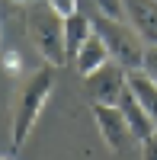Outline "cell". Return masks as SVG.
Here are the masks:
<instances>
[{
  "label": "cell",
  "mask_w": 157,
  "mask_h": 160,
  "mask_svg": "<svg viewBox=\"0 0 157 160\" xmlns=\"http://www.w3.org/2000/svg\"><path fill=\"white\" fill-rule=\"evenodd\" d=\"M141 71H144L154 83H157V45H148L144 48V61H141Z\"/></svg>",
  "instance_id": "7c38bea8"
},
{
  "label": "cell",
  "mask_w": 157,
  "mask_h": 160,
  "mask_svg": "<svg viewBox=\"0 0 157 160\" xmlns=\"http://www.w3.org/2000/svg\"><path fill=\"white\" fill-rule=\"evenodd\" d=\"M26 32H29L35 51L48 61V68H64L68 51H64V16H58L45 0L29 7L26 13Z\"/></svg>",
  "instance_id": "7a4b0ae2"
},
{
  "label": "cell",
  "mask_w": 157,
  "mask_h": 160,
  "mask_svg": "<svg viewBox=\"0 0 157 160\" xmlns=\"http://www.w3.org/2000/svg\"><path fill=\"white\" fill-rule=\"evenodd\" d=\"M0 160H10V157H0Z\"/></svg>",
  "instance_id": "2e32d148"
},
{
  "label": "cell",
  "mask_w": 157,
  "mask_h": 160,
  "mask_svg": "<svg viewBox=\"0 0 157 160\" xmlns=\"http://www.w3.org/2000/svg\"><path fill=\"white\" fill-rule=\"evenodd\" d=\"M93 19V32L106 42V48H109V55H112V61L115 64H122L125 71H135V68H141V61H144V48L148 45H141L144 38H141L128 22H119V19H106V16H90Z\"/></svg>",
  "instance_id": "3957f363"
},
{
  "label": "cell",
  "mask_w": 157,
  "mask_h": 160,
  "mask_svg": "<svg viewBox=\"0 0 157 160\" xmlns=\"http://www.w3.org/2000/svg\"><path fill=\"white\" fill-rule=\"evenodd\" d=\"M13 3H29V0H13Z\"/></svg>",
  "instance_id": "9a60e30c"
},
{
  "label": "cell",
  "mask_w": 157,
  "mask_h": 160,
  "mask_svg": "<svg viewBox=\"0 0 157 160\" xmlns=\"http://www.w3.org/2000/svg\"><path fill=\"white\" fill-rule=\"evenodd\" d=\"M141 160H157V131L148 141H141Z\"/></svg>",
  "instance_id": "5bb4252c"
},
{
  "label": "cell",
  "mask_w": 157,
  "mask_h": 160,
  "mask_svg": "<svg viewBox=\"0 0 157 160\" xmlns=\"http://www.w3.org/2000/svg\"><path fill=\"white\" fill-rule=\"evenodd\" d=\"M125 19L148 45H157V0H125Z\"/></svg>",
  "instance_id": "8992f818"
},
{
  "label": "cell",
  "mask_w": 157,
  "mask_h": 160,
  "mask_svg": "<svg viewBox=\"0 0 157 160\" xmlns=\"http://www.w3.org/2000/svg\"><path fill=\"white\" fill-rule=\"evenodd\" d=\"M90 35H93V19H90L84 10L64 16V51H68V64L74 61V55L84 48V42Z\"/></svg>",
  "instance_id": "9c48e42d"
},
{
  "label": "cell",
  "mask_w": 157,
  "mask_h": 160,
  "mask_svg": "<svg viewBox=\"0 0 157 160\" xmlns=\"http://www.w3.org/2000/svg\"><path fill=\"white\" fill-rule=\"evenodd\" d=\"M115 106H119V112L125 115L128 131H132V138H135V141H148V138L154 135V131H157L154 118H151L144 109H141V102L132 96V90H128V87H125V93L119 96V102H115Z\"/></svg>",
  "instance_id": "52a82bcc"
},
{
  "label": "cell",
  "mask_w": 157,
  "mask_h": 160,
  "mask_svg": "<svg viewBox=\"0 0 157 160\" xmlns=\"http://www.w3.org/2000/svg\"><path fill=\"white\" fill-rule=\"evenodd\" d=\"M125 80H128V71L122 68V64H103L99 71H93L90 77H84V90L93 106H115L119 102V96L125 93Z\"/></svg>",
  "instance_id": "277c9868"
},
{
  "label": "cell",
  "mask_w": 157,
  "mask_h": 160,
  "mask_svg": "<svg viewBox=\"0 0 157 160\" xmlns=\"http://www.w3.org/2000/svg\"><path fill=\"white\" fill-rule=\"evenodd\" d=\"M128 90H132V96L141 102V109H144L151 118H154V125H157V83L141 71V68H135V71H128Z\"/></svg>",
  "instance_id": "30bf717a"
},
{
  "label": "cell",
  "mask_w": 157,
  "mask_h": 160,
  "mask_svg": "<svg viewBox=\"0 0 157 160\" xmlns=\"http://www.w3.org/2000/svg\"><path fill=\"white\" fill-rule=\"evenodd\" d=\"M51 90H55V68L35 71L16 87L13 106H10V151L13 154H19L26 148L45 102L51 99Z\"/></svg>",
  "instance_id": "6da1fadb"
},
{
  "label": "cell",
  "mask_w": 157,
  "mask_h": 160,
  "mask_svg": "<svg viewBox=\"0 0 157 160\" xmlns=\"http://www.w3.org/2000/svg\"><path fill=\"white\" fill-rule=\"evenodd\" d=\"M109 61H112V55H109L106 42H103V38H99V35L93 32V35H90L87 42H84V48H80V51L74 55L71 68H74L77 74H80V77H90L93 71H99L103 64H109Z\"/></svg>",
  "instance_id": "ba28073f"
},
{
  "label": "cell",
  "mask_w": 157,
  "mask_h": 160,
  "mask_svg": "<svg viewBox=\"0 0 157 160\" xmlns=\"http://www.w3.org/2000/svg\"><path fill=\"white\" fill-rule=\"evenodd\" d=\"M93 13L96 16H106V19L128 22L125 19V0H93ZM93 13H87V16H93Z\"/></svg>",
  "instance_id": "8fae6325"
},
{
  "label": "cell",
  "mask_w": 157,
  "mask_h": 160,
  "mask_svg": "<svg viewBox=\"0 0 157 160\" xmlns=\"http://www.w3.org/2000/svg\"><path fill=\"white\" fill-rule=\"evenodd\" d=\"M90 112H93V122L99 128L103 144L112 154H125L128 141H132V131H128V122L119 112V106H90Z\"/></svg>",
  "instance_id": "5b68a950"
},
{
  "label": "cell",
  "mask_w": 157,
  "mask_h": 160,
  "mask_svg": "<svg viewBox=\"0 0 157 160\" xmlns=\"http://www.w3.org/2000/svg\"><path fill=\"white\" fill-rule=\"evenodd\" d=\"M45 3L58 13V16H71V13L80 10V0H45Z\"/></svg>",
  "instance_id": "4fadbf2b"
}]
</instances>
